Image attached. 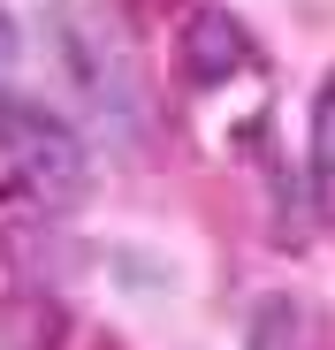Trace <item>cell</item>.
<instances>
[{"mask_svg":"<svg viewBox=\"0 0 335 350\" xmlns=\"http://www.w3.org/2000/svg\"><path fill=\"white\" fill-rule=\"evenodd\" d=\"M176 62H183V77L198 84V92H213V84H237L244 69H252V31L229 16V8H191L183 16V31H176Z\"/></svg>","mask_w":335,"mask_h":350,"instance_id":"obj_2","label":"cell"},{"mask_svg":"<svg viewBox=\"0 0 335 350\" xmlns=\"http://www.w3.org/2000/svg\"><path fill=\"white\" fill-rule=\"evenodd\" d=\"M305 183H312V206L335 221V69L312 84V114H305Z\"/></svg>","mask_w":335,"mask_h":350,"instance_id":"obj_4","label":"cell"},{"mask_svg":"<svg viewBox=\"0 0 335 350\" xmlns=\"http://www.w3.org/2000/svg\"><path fill=\"white\" fill-rule=\"evenodd\" d=\"M0 167H8V191L31 198V206H77L92 191V160H84V137L62 122V114H46L31 99L8 107V130H0Z\"/></svg>","mask_w":335,"mask_h":350,"instance_id":"obj_1","label":"cell"},{"mask_svg":"<svg viewBox=\"0 0 335 350\" xmlns=\"http://www.w3.org/2000/svg\"><path fill=\"white\" fill-rule=\"evenodd\" d=\"M8 107H16V92H8V77H0V130H8Z\"/></svg>","mask_w":335,"mask_h":350,"instance_id":"obj_5","label":"cell"},{"mask_svg":"<svg viewBox=\"0 0 335 350\" xmlns=\"http://www.w3.org/2000/svg\"><path fill=\"white\" fill-rule=\"evenodd\" d=\"M244 350H327V327H320V312L305 297L267 289L252 305V320H244Z\"/></svg>","mask_w":335,"mask_h":350,"instance_id":"obj_3","label":"cell"}]
</instances>
